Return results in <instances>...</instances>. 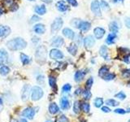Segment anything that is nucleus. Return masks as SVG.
<instances>
[{
	"instance_id": "f257e3e1",
	"label": "nucleus",
	"mask_w": 130,
	"mask_h": 122,
	"mask_svg": "<svg viewBox=\"0 0 130 122\" xmlns=\"http://www.w3.org/2000/svg\"><path fill=\"white\" fill-rule=\"evenodd\" d=\"M27 42L21 38H16L12 40L8 41L7 42V47L11 51H19L23 50L26 47Z\"/></svg>"
},
{
	"instance_id": "f03ea898",
	"label": "nucleus",
	"mask_w": 130,
	"mask_h": 122,
	"mask_svg": "<svg viewBox=\"0 0 130 122\" xmlns=\"http://www.w3.org/2000/svg\"><path fill=\"white\" fill-rule=\"evenodd\" d=\"M46 55H47L46 48L43 46L39 47L36 51V60L38 63L45 62L46 59Z\"/></svg>"
},
{
	"instance_id": "7ed1b4c3",
	"label": "nucleus",
	"mask_w": 130,
	"mask_h": 122,
	"mask_svg": "<svg viewBox=\"0 0 130 122\" xmlns=\"http://www.w3.org/2000/svg\"><path fill=\"white\" fill-rule=\"evenodd\" d=\"M43 96V90L39 86H34L32 89V99L34 101L39 100Z\"/></svg>"
},
{
	"instance_id": "20e7f679",
	"label": "nucleus",
	"mask_w": 130,
	"mask_h": 122,
	"mask_svg": "<svg viewBox=\"0 0 130 122\" xmlns=\"http://www.w3.org/2000/svg\"><path fill=\"white\" fill-rule=\"evenodd\" d=\"M63 24V21L60 17L56 18L51 24V33L52 34H55V33L58 32L60 28H62Z\"/></svg>"
},
{
	"instance_id": "39448f33",
	"label": "nucleus",
	"mask_w": 130,
	"mask_h": 122,
	"mask_svg": "<svg viewBox=\"0 0 130 122\" xmlns=\"http://www.w3.org/2000/svg\"><path fill=\"white\" fill-rule=\"evenodd\" d=\"M91 10L94 13L95 16H101V7L99 2L98 0H93L91 3Z\"/></svg>"
},
{
	"instance_id": "423d86ee",
	"label": "nucleus",
	"mask_w": 130,
	"mask_h": 122,
	"mask_svg": "<svg viewBox=\"0 0 130 122\" xmlns=\"http://www.w3.org/2000/svg\"><path fill=\"white\" fill-rule=\"evenodd\" d=\"M50 57L52 59L59 60V59H62L63 58V55L59 50L52 49V50L50 51Z\"/></svg>"
},
{
	"instance_id": "0eeeda50",
	"label": "nucleus",
	"mask_w": 130,
	"mask_h": 122,
	"mask_svg": "<svg viewBox=\"0 0 130 122\" xmlns=\"http://www.w3.org/2000/svg\"><path fill=\"white\" fill-rule=\"evenodd\" d=\"M95 43V39L93 36L89 35L87 36L86 38L84 39V45L86 48H90L92 47Z\"/></svg>"
},
{
	"instance_id": "6e6552de",
	"label": "nucleus",
	"mask_w": 130,
	"mask_h": 122,
	"mask_svg": "<svg viewBox=\"0 0 130 122\" xmlns=\"http://www.w3.org/2000/svg\"><path fill=\"white\" fill-rule=\"evenodd\" d=\"M22 115L24 117H27L28 119H32L35 115V111L34 108H28L25 110H24V112H22Z\"/></svg>"
},
{
	"instance_id": "1a4fd4ad",
	"label": "nucleus",
	"mask_w": 130,
	"mask_h": 122,
	"mask_svg": "<svg viewBox=\"0 0 130 122\" xmlns=\"http://www.w3.org/2000/svg\"><path fill=\"white\" fill-rule=\"evenodd\" d=\"M93 33H94V36L97 39H101L105 34V29L103 28L98 27L95 28L94 30H93Z\"/></svg>"
},
{
	"instance_id": "9d476101",
	"label": "nucleus",
	"mask_w": 130,
	"mask_h": 122,
	"mask_svg": "<svg viewBox=\"0 0 130 122\" xmlns=\"http://www.w3.org/2000/svg\"><path fill=\"white\" fill-rule=\"evenodd\" d=\"M63 43H64V41L61 37L54 38V39H53L51 42V45L53 47H59L61 46H63Z\"/></svg>"
},
{
	"instance_id": "9b49d317",
	"label": "nucleus",
	"mask_w": 130,
	"mask_h": 122,
	"mask_svg": "<svg viewBox=\"0 0 130 122\" xmlns=\"http://www.w3.org/2000/svg\"><path fill=\"white\" fill-rule=\"evenodd\" d=\"M11 33V29L8 26L0 25V38L7 37Z\"/></svg>"
},
{
	"instance_id": "f8f14e48",
	"label": "nucleus",
	"mask_w": 130,
	"mask_h": 122,
	"mask_svg": "<svg viewBox=\"0 0 130 122\" xmlns=\"http://www.w3.org/2000/svg\"><path fill=\"white\" fill-rule=\"evenodd\" d=\"M7 59H8L7 52L4 49H1L0 50V64L6 63L7 61Z\"/></svg>"
},
{
	"instance_id": "ddd939ff",
	"label": "nucleus",
	"mask_w": 130,
	"mask_h": 122,
	"mask_svg": "<svg viewBox=\"0 0 130 122\" xmlns=\"http://www.w3.org/2000/svg\"><path fill=\"white\" fill-rule=\"evenodd\" d=\"M63 34L66 37V38H69V39H73L75 37V34L72 29L68 28H65L63 29Z\"/></svg>"
},
{
	"instance_id": "4468645a",
	"label": "nucleus",
	"mask_w": 130,
	"mask_h": 122,
	"mask_svg": "<svg viewBox=\"0 0 130 122\" xmlns=\"http://www.w3.org/2000/svg\"><path fill=\"white\" fill-rule=\"evenodd\" d=\"M34 32L36 33V34H42L45 33V31H46V28H45V26L43 25V24H38L34 27Z\"/></svg>"
},
{
	"instance_id": "2eb2a0df",
	"label": "nucleus",
	"mask_w": 130,
	"mask_h": 122,
	"mask_svg": "<svg viewBox=\"0 0 130 122\" xmlns=\"http://www.w3.org/2000/svg\"><path fill=\"white\" fill-rule=\"evenodd\" d=\"M91 24L90 23H89L87 21H80L78 24V28L81 31H87L90 28Z\"/></svg>"
},
{
	"instance_id": "dca6fc26",
	"label": "nucleus",
	"mask_w": 130,
	"mask_h": 122,
	"mask_svg": "<svg viewBox=\"0 0 130 122\" xmlns=\"http://www.w3.org/2000/svg\"><path fill=\"white\" fill-rule=\"evenodd\" d=\"M56 7L59 11H65L68 9V6L65 3L64 1H59L56 3Z\"/></svg>"
},
{
	"instance_id": "f3484780",
	"label": "nucleus",
	"mask_w": 130,
	"mask_h": 122,
	"mask_svg": "<svg viewBox=\"0 0 130 122\" xmlns=\"http://www.w3.org/2000/svg\"><path fill=\"white\" fill-rule=\"evenodd\" d=\"M100 55L104 58L106 60H108L109 59V57H108V50H107V47L106 46H102L100 48Z\"/></svg>"
},
{
	"instance_id": "a211bd4d",
	"label": "nucleus",
	"mask_w": 130,
	"mask_h": 122,
	"mask_svg": "<svg viewBox=\"0 0 130 122\" xmlns=\"http://www.w3.org/2000/svg\"><path fill=\"white\" fill-rule=\"evenodd\" d=\"M60 104H61V108L63 110H67L70 108V103H69L68 99L66 97H63L60 100Z\"/></svg>"
},
{
	"instance_id": "6ab92c4d",
	"label": "nucleus",
	"mask_w": 130,
	"mask_h": 122,
	"mask_svg": "<svg viewBox=\"0 0 130 122\" xmlns=\"http://www.w3.org/2000/svg\"><path fill=\"white\" fill-rule=\"evenodd\" d=\"M29 90H30V87L29 85H24V87L23 88V94H22V99L24 101H27L28 99V95H29Z\"/></svg>"
},
{
	"instance_id": "aec40b11",
	"label": "nucleus",
	"mask_w": 130,
	"mask_h": 122,
	"mask_svg": "<svg viewBox=\"0 0 130 122\" xmlns=\"http://www.w3.org/2000/svg\"><path fill=\"white\" fill-rule=\"evenodd\" d=\"M34 11L38 15H44L46 12V8L44 5L42 6H36V7L34 8Z\"/></svg>"
},
{
	"instance_id": "412c9836",
	"label": "nucleus",
	"mask_w": 130,
	"mask_h": 122,
	"mask_svg": "<svg viewBox=\"0 0 130 122\" xmlns=\"http://www.w3.org/2000/svg\"><path fill=\"white\" fill-rule=\"evenodd\" d=\"M49 112H50L51 114H56L59 112V108L58 107V105L56 103H51L49 106Z\"/></svg>"
},
{
	"instance_id": "4be33fe9",
	"label": "nucleus",
	"mask_w": 130,
	"mask_h": 122,
	"mask_svg": "<svg viewBox=\"0 0 130 122\" xmlns=\"http://www.w3.org/2000/svg\"><path fill=\"white\" fill-rule=\"evenodd\" d=\"M85 75V72H84L82 71H77L75 73V76H74L75 81H76V82H80L81 80H83Z\"/></svg>"
},
{
	"instance_id": "5701e85b",
	"label": "nucleus",
	"mask_w": 130,
	"mask_h": 122,
	"mask_svg": "<svg viewBox=\"0 0 130 122\" xmlns=\"http://www.w3.org/2000/svg\"><path fill=\"white\" fill-rule=\"evenodd\" d=\"M68 51L72 55H76L77 52V46L74 43H72L70 46L68 47Z\"/></svg>"
},
{
	"instance_id": "b1692460",
	"label": "nucleus",
	"mask_w": 130,
	"mask_h": 122,
	"mask_svg": "<svg viewBox=\"0 0 130 122\" xmlns=\"http://www.w3.org/2000/svg\"><path fill=\"white\" fill-rule=\"evenodd\" d=\"M49 84H50V86L55 90L57 89V86H56V78L53 76H50L49 77Z\"/></svg>"
},
{
	"instance_id": "393cba45",
	"label": "nucleus",
	"mask_w": 130,
	"mask_h": 122,
	"mask_svg": "<svg viewBox=\"0 0 130 122\" xmlns=\"http://www.w3.org/2000/svg\"><path fill=\"white\" fill-rule=\"evenodd\" d=\"M20 60L24 65H27L30 63V58L25 54H21L20 55Z\"/></svg>"
},
{
	"instance_id": "a878e982",
	"label": "nucleus",
	"mask_w": 130,
	"mask_h": 122,
	"mask_svg": "<svg viewBox=\"0 0 130 122\" xmlns=\"http://www.w3.org/2000/svg\"><path fill=\"white\" fill-rule=\"evenodd\" d=\"M109 28L112 33L116 34V33L118 32V30H119V26H118V24L116 22H111V24H110Z\"/></svg>"
},
{
	"instance_id": "bb28decb",
	"label": "nucleus",
	"mask_w": 130,
	"mask_h": 122,
	"mask_svg": "<svg viewBox=\"0 0 130 122\" xmlns=\"http://www.w3.org/2000/svg\"><path fill=\"white\" fill-rule=\"evenodd\" d=\"M116 38V34H114V33H111L110 34L107 38V43L108 44H112L114 43V41Z\"/></svg>"
},
{
	"instance_id": "cd10ccee",
	"label": "nucleus",
	"mask_w": 130,
	"mask_h": 122,
	"mask_svg": "<svg viewBox=\"0 0 130 122\" xmlns=\"http://www.w3.org/2000/svg\"><path fill=\"white\" fill-rule=\"evenodd\" d=\"M109 72V69L107 67H106V66H103V67H102L100 69H99V75L101 77H103L107 73H108Z\"/></svg>"
},
{
	"instance_id": "c85d7f7f",
	"label": "nucleus",
	"mask_w": 130,
	"mask_h": 122,
	"mask_svg": "<svg viewBox=\"0 0 130 122\" xmlns=\"http://www.w3.org/2000/svg\"><path fill=\"white\" fill-rule=\"evenodd\" d=\"M80 108L82 109V111L85 113H88L89 112V109H90V106L87 103H82L80 105Z\"/></svg>"
},
{
	"instance_id": "c756f323",
	"label": "nucleus",
	"mask_w": 130,
	"mask_h": 122,
	"mask_svg": "<svg viewBox=\"0 0 130 122\" xmlns=\"http://www.w3.org/2000/svg\"><path fill=\"white\" fill-rule=\"evenodd\" d=\"M80 104L79 101H76L74 103V106H73V111H74L75 113L78 114L80 112Z\"/></svg>"
},
{
	"instance_id": "7c9ffc66",
	"label": "nucleus",
	"mask_w": 130,
	"mask_h": 122,
	"mask_svg": "<svg viewBox=\"0 0 130 122\" xmlns=\"http://www.w3.org/2000/svg\"><path fill=\"white\" fill-rule=\"evenodd\" d=\"M82 95H83V97H84V99L85 100H89L91 98V96H92L90 91H89V89H85V90L82 92Z\"/></svg>"
},
{
	"instance_id": "2f4dec72",
	"label": "nucleus",
	"mask_w": 130,
	"mask_h": 122,
	"mask_svg": "<svg viewBox=\"0 0 130 122\" xmlns=\"http://www.w3.org/2000/svg\"><path fill=\"white\" fill-rule=\"evenodd\" d=\"M9 72H10V69L7 66H3L1 68V69H0V73H1V75H3V76L7 75L8 73H9Z\"/></svg>"
},
{
	"instance_id": "473e14b6",
	"label": "nucleus",
	"mask_w": 130,
	"mask_h": 122,
	"mask_svg": "<svg viewBox=\"0 0 130 122\" xmlns=\"http://www.w3.org/2000/svg\"><path fill=\"white\" fill-rule=\"evenodd\" d=\"M103 104V99L102 98H97L94 100V106L96 108H100Z\"/></svg>"
},
{
	"instance_id": "72a5a7b5",
	"label": "nucleus",
	"mask_w": 130,
	"mask_h": 122,
	"mask_svg": "<svg viewBox=\"0 0 130 122\" xmlns=\"http://www.w3.org/2000/svg\"><path fill=\"white\" fill-rule=\"evenodd\" d=\"M115 77H116V75L114 74V73H109L108 72L103 77V78L106 81H111V80H113Z\"/></svg>"
},
{
	"instance_id": "f704fd0d",
	"label": "nucleus",
	"mask_w": 130,
	"mask_h": 122,
	"mask_svg": "<svg viewBox=\"0 0 130 122\" xmlns=\"http://www.w3.org/2000/svg\"><path fill=\"white\" fill-rule=\"evenodd\" d=\"M106 104H107L109 106H111V107H116V106H117L118 104H119V103H118L117 101L114 100V99H108L106 101Z\"/></svg>"
},
{
	"instance_id": "c9c22d12",
	"label": "nucleus",
	"mask_w": 130,
	"mask_h": 122,
	"mask_svg": "<svg viewBox=\"0 0 130 122\" xmlns=\"http://www.w3.org/2000/svg\"><path fill=\"white\" fill-rule=\"evenodd\" d=\"M93 83V77H89V78L86 81V84H85V86H86V89H89L91 88L92 86V85Z\"/></svg>"
},
{
	"instance_id": "e433bc0d",
	"label": "nucleus",
	"mask_w": 130,
	"mask_h": 122,
	"mask_svg": "<svg viewBox=\"0 0 130 122\" xmlns=\"http://www.w3.org/2000/svg\"><path fill=\"white\" fill-rule=\"evenodd\" d=\"M13 3H14V0H3V4L5 7H11Z\"/></svg>"
},
{
	"instance_id": "4c0bfd02",
	"label": "nucleus",
	"mask_w": 130,
	"mask_h": 122,
	"mask_svg": "<svg viewBox=\"0 0 130 122\" xmlns=\"http://www.w3.org/2000/svg\"><path fill=\"white\" fill-rule=\"evenodd\" d=\"M116 98H118V99H121V100H123V99H125L126 95H125V94H124V92L120 91V92H119L118 94H116Z\"/></svg>"
},
{
	"instance_id": "58836bf2",
	"label": "nucleus",
	"mask_w": 130,
	"mask_h": 122,
	"mask_svg": "<svg viewBox=\"0 0 130 122\" xmlns=\"http://www.w3.org/2000/svg\"><path fill=\"white\" fill-rule=\"evenodd\" d=\"M71 89H72V86L70 84H65L62 88V90L63 92H68L71 90Z\"/></svg>"
},
{
	"instance_id": "ea45409f",
	"label": "nucleus",
	"mask_w": 130,
	"mask_h": 122,
	"mask_svg": "<svg viewBox=\"0 0 130 122\" xmlns=\"http://www.w3.org/2000/svg\"><path fill=\"white\" fill-rule=\"evenodd\" d=\"M122 76L125 78H128L130 77V69H125L123 72H122Z\"/></svg>"
},
{
	"instance_id": "a19ab883",
	"label": "nucleus",
	"mask_w": 130,
	"mask_h": 122,
	"mask_svg": "<svg viewBox=\"0 0 130 122\" xmlns=\"http://www.w3.org/2000/svg\"><path fill=\"white\" fill-rule=\"evenodd\" d=\"M100 7H102L103 8L104 10H108L109 9V5H108V3L106 2V1H104V0H102V2H101V6Z\"/></svg>"
},
{
	"instance_id": "79ce46f5",
	"label": "nucleus",
	"mask_w": 130,
	"mask_h": 122,
	"mask_svg": "<svg viewBox=\"0 0 130 122\" xmlns=\"http://www.w3.org/2000/svg\"><path fill=\"white\" fill-rule=\"evenodd\" d=\"M39 20H41V18L39 17V16L34 15V16H32L30 22H31V23H34V22H37V21H39Z\"/></svg>"
},
{
	"instance_id": "37998d69",
	"label": "nucleus",
	"mask_w": 130,
	"mask_h": 122,
	"mask_svg": "<svg viewBox=\"0 0 130 122\" xmlns=\"http://www.w3.org/2000/svg\"><path fill=\"white\" fill-rule=\"evenodd\" d=\"M114 112H115L116 113H118V114H121V115H124V114H125L126 112H127L125 111V110L122 109V108H117Z\"/></svg>"
},
{
	"instance_id": "c03bdc74",
	"label": "nucleus",
	"mask_w": 130,
	"mask_h": 122,
	"mask_svg": "<svg viewBox=\"0 0 130 122\" xmlns=\"http://www.w3.org/2000/svg\"><path fill=\"white\" fill-rule=\"evenodd\" d=\"M59 122H69V120H68V118L65 116H61L60 117H59Z\"/></svg>"
},
{
	"instance_id": "a18cd8bd",
	"label": "nucleus",
	"mask_w": 130,
	"mask_h": 122,
	"mask_svg": "<svg viewBox=\"0 0 130 122\" xmlns=\"http://www.w3.org/2000/svg\"><path fill=\"white\" fill-rule=\"evenodd\" d=\"M79 23H80V20H76V19H74L72 20V24L74 27H76V28H78V24H79Z\"/></svg>"
},
{
	"instance_id": "49530a36",
	"label": "nucleus",
	"mask_w": 130,
	"mask_h": 122,
	"mask_svg": "<svg viewBox=\"0 0 130 122\" xmlns=\"http://www.w3.org/2000/svg\"><path fill=\"white\" fill-rule=\"evenodd\" d=\"M68 3L69 4H71L72 6L73 7H76L77 6V2H76V0H67Z\"/></svg>"
},
{
	"instance_id": "de8ad7c7",
	"label": "nucleus",
	"mask_w": 130,
	"mask_h": 122,
	"mask_svg": "<svg viewBox=\"0 0 130 122\" xmlns=\"http://www.w3.org/2000/svg\"><path fill=\"white\" fill-rule=\"evenodd\" d=\"M124 61L125 63H127V64H129L130 63V55H125L124 57Z\"/></svg>"
},
{
	"instance_id": "09e8293b",
	"label": "nucleus",
	"mask_w": 130,
	"mask_h": 122,
	"mask_svg": "<svg viewBox=\"0 0 130 122\" xmlns=\"http://www.w3.org/2000/svg\"><path fill=\"white\" fill-rule=\"evenodd\" d=\"M102 111H103V112L107 113V112H111V109H110L109 108H107V107H103V108H102Z\"/></svg>"
},
{
	"instance_id": "8fccbe9b",
	"label": "nucleus",
	"mask_w": 130,
	"mask_h": 122,
	"mask_svg": "<svg viewBox=\"0 0 130 122\" xmlns=\"http://www.w3.org/2000/svg\"><path fill=\"white\" fill-rule=\"evenodd\" d=\"M10 9L11 10V11H15V10H17L18 9V5L17 4H12L11 5V7H10Z\"/></svg>"
},
{
	"instance_id": "3c124183",
	"label": "nucleus",
	"mask_w": 130,
	"mask_h": 122,
	"mask_svg": "<svg viewBox=\"0 0 130 122\" xmlns=\"http://www.w3.org/2000/svg\"><path fill=\"white\" fill-rule=\"evenodd\" d=\"M37 80H38V81L39 83H42V82H44V77L39 76L38 78H37Z\"/></svg>"
},
{
	"instance_id": "603ef678",
	"label": "nucleus",
	"mask_w": 130,
	"mask_h": 122,
	"mask_svg": "<svg viewBox=\"0 0 130 122\" xmlns=\"http://www.w3.org/2000/svg\"><path fill=\"white\" fill-rule=\"evenodd\" d=\"M125 25L130 28V18H127L125 20Z\"/></svg>"
},
{
	"instance_id": "864d4df0",
	"label": "nucleus",
	"mask_w": 130,
	"mask_h": 122,
	"mask_svg": "<svg viewBox=\"0 0 130 122\" xmlns=\"http://www.w3.org/2000/svg\"><path fill=\"white\" fill-rule=\"evenodd\" d=\"M80 93H81V89L79 88V89H77L75 91V95H80Z\"/></svg>"
},
{
	"instance_id": "5fc2aeb1",
	"label": "nucleus",
	"mask_w": 130,
	"mask_h": 122,
	"mask_svg": "<svg viewBox=\"0 0 130 122\" xmlns=\"http://www.w3.org/2000/svg\"><path fill=\"white\" fill-rule=\"evenodd\" d=\"M42 1L44 2V3H50L52 2V0H42Z\"/></svg>"
},
{
	"instance_id": "6e6d98bb",
	"label": "nucleus",
	"mask_w": 130,
	"mask_h": 122,
	"mask_svg": "<svg viewBox=\"0 0 130 122\" xmlns=\"http://www.w3.org/2000/svg\"><path fill=\"white\" fill-rule=\"evenodd\" d=\"M3 14V7H0V16H2Z\"/></svg>"
},
{
	"instance_id": "4d7b16f0",
	"label": "nucleus",
	"mask_w": 130,
	"mask_h": 122,
	"mask_svg": "<svg viewBox=\"0 0 130 122\" xmlns=\"http://www.w3.org/2000/svg\"><path fill=\"white\" fill-rule=\"evenodd\" d=\"M124 0H113L114 3H120V2H123Z\"/></svg>"
},
{
	"instance_id": "13d9d810",
	"label": "nucleus",
	"mask_w": 130,
	"mask_h": 122,
	"mask_svg": "<svg viewBox=\"0 0 130 122\" xmlns=\"http://www.w3.org/2000/svg\"><path fill=\"white\" fill-rule=\"evenodd\" d=\"M10 122H18V120H15V119H12Z\"/></svg>"
},
{
	"instance_id": "bf43d9fd",
	"label": "nucleus",
	"mask_w": 130,
	"mask_h": 122,
	"mask_svg": "<svg viewBox=\"0 0 130 122\" xmlns=\"http://www.w3.org/2000/svg\"><path fill=\"white\" fill-rule=\"evenodd\" d=\"M20 122H27V120L25 119H21L20 120Z\"/></svg>"
},
{
	"instance_id": "052dcab7",
	"label": "nucleus",
	"mask_w": 130,
	"mask_h": 122,
	"mask_svg": "<svg viewBox=\"0 0 130 122\" xmlns=\"http://www.w3.org/2000/svg\"><path fill=\"white\" fill-rule=\"evenodd\" d=\"M3 103V101H2V99H1V98H0V105H1Z\"/></svg>"
},
{
	"instance_id": "680f3d73",
	"label": "nucleus",
	"mask_w": 130,
	"mask_h": 122,
	"mask_svg": "<svg viewBox=\"0 0 130 122\" xmlns=\"http://www.w3.org/2000/svg\"><path fill=\"white\" fill-rule=\"evenodd\" d=\"M46 122H51V120H46Z\"/></svg>"
},
{
	"instance_id": "e2e57ef3",
	"label": "nucleus",
	"mask_w": 130,
	"mask_h": 122,
	"mask_svg": "<svg viewBox=\"0 0 130 122\" xmlns=\"http://www.w3.org/2000/svg\"><path fill=\"white\" fill-rule=\"evenodd\" d=\"M28 1H34V0H28Z\"/></svg>"
},
{
	"instance_id": "0e129e2a",
	"label": "nucleus",
	"mask_w": 130,
	"mask_h": 122,
	"mask_svg": "<svg viewBox=\"0 0 130 122\" xmlns=\"http://www.w3.org/2000/svg\"><path fill=\"white\" fill-rule=\"evenodd\" d=\"M128 122H130V120H128Z\"/></svg>"
}]
</instances>
